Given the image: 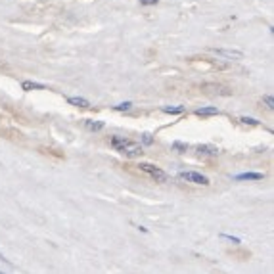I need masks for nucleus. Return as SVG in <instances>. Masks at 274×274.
I'll return each mask as SVG.
<instances>
[{"mask_svg":"<svg viewBox=\"0 0 274 274\" xmlns=\"http://www.w3.org/2000/svg\"><path fill=\"white\" fill-rule=\"evenodd\" d=\"M111 148L115 149V151H119V154L129 156V158H138V156H142L140 144L134 140H129V138H125V136H113V138H111Z\"/></svg>","mask_w":274,"mask_h":274,"instance_id":"obj_1","label":"nucleus"},{"mask_svg":"<svg viewBox=\"0 0 274 274\" xmlns=\"http://www.w3.org/2000/svg\"><path fill=\"white\" fill-rule=\"evenodd\" d=\"M140 171H144L146 174H149L156 182H165L167 180V173L165 171H161L159 167H156V165H151V163H140Z\"/></svg>","mask_w":274,"mask_h":274,"instance_id":"obj_2","label":"nucleus"},{"mask_svg":"<svg viewBox=\"0 0 274 274\" xmlns=\"http://www.w3.org/2000/svg\"><path fill=\"white\" fill-rule=\"evenodd\" d=\"M180 178H184L186 182H194V184H201V186H209V178L203 176L201 173H194V171H188V173H180Z\"/></svg>","mask_w":274,"mask_h":274,"instance_id":"obj_3","label":"nucleus"},{"mask_svg":"<svg viewBox=\"0 0 274 274\" xmlns=\"http://www.w3.org/2000/svg\"><path fill=\"white\" fill-rule=\"evenodd\" d=\"M211 52H213V54H217V56H221V58H226V59H241V58H243V52H240V50L213 48Z\"/></svg>","mask_w":274,"mask_h":274,"instance_id":"obj_4","label":"nucleus"},{"mask_svg":"<svg viewBox=\"0 0 274 274\" xmlns=\"http://www.w3.org/2000/svg\"><path fill=\"white\" fill-rule=\"evenodd\" d=\"M67 102L71 104V106H77V108H90V102L84 98H77V96H71V98H67Z\"/></svg>","mask_w":274,"mask_h":274,"instance_id":"obj_5","label":"nucleus"},{"mask_svg":"<svg viewBox=\"0 0 274 274\" xmlns=\"http://www.w3.org/2000/svg\"><path fill=\"white\" fill-rule=\"evenodd\" d=\"M263 174L261 173H243V174H236V180H261Z\"/></svg>","mask_w":274,"mask_h":274,"instance_id":"obj_6","label":"nucleus"},{"mask_svg":"<svg viewBox=\"0 0 274 274\" xmlns=\"http://www.w3.org/2000/svg\"><path fill=\"white\" fill-rule=\"evenodd\" d=\"M198 151L199 154H207V156H217V154H219V149H217L215 146H207V144L198 146Z\"/></svg>","mask_w":274,"mask_h":274,"instance_id":"obj_7","label":"nucleus"},{"mask_svg":"<svg viewBox=\"0 0 274 274\" xmlns=\"http://www.w3.org/2000/svg\"><path fill=\"white\" fill-rule=\"evenodd\" d=\"M196 115H219V109L217 108H199L196 109Z\"/></svg>","mask_w":274,"mask_h":274,"instance_id":"obj_8","label":"nucleus"},{"mask_svg":"<svg viewBox=\"0 0 274 274\" xmlns=\"http://www.w3.org/2000/svg\"><path fill=\"white\" fill-rule=\"evenodd\" d=\"M86 129H90V131H102L104 129V123L102 121H86Z\"/></svg>","mask_w":274,"mask_h":274,"instance_id":"obj_9","label":"nucleus"},{"mask_svg":"<svg viewBox=\"0 0 274 274\" xmlns=\"http://www.w3.org/2000/svg\"><path fill=\"white\" fill-rule=\"evenodd\" d=\"M21 86H23V90H31V88H44L42 84H39V83H31V81H25V83L21 84Z\"/></svg>","mask_w":274,"mask_h":274,"instance_id":"obj_10","label":"nucleus"},{"mask_svg":"<svg viewBox=\"0 0 274 274\" xmlns=\"http://www.w3.org/2000/svg\"><path fill=\"white\" fill-rule=\"evenodd\" d=\"M240 121H241L243 125H251V127H257V125H259L257 119H251V117H241Z\"/></svg>","mask_w":274,"mask_h":274,"instance_id":"obj_11","label":"nucleus"},{"mask_svg":"<svg viewBox=\"0 0 274 274\" xmlns=\"http://www.w3.org/2000/svg\"><path fill=\"white\" fill-rule=\"evenodd\" d=\"M133 108V104L131 102H125V104H119V106H115V111H127V109Z\"/></svg>","mask_w":274,"mask_h":274,"instance_id":"obj_12","label":"nucleus"},{"mask_svg":"<svg viewBox=\"0 0 274 274\" xmlns=\"http://www.w3.org/2000/svg\"><path fill=\"white\" fill-rule=\"evenodd\" d=\"M163 111H165V113H182L184 108L182 106H178V108H163Z\"/></svg>","mask_w":274,"mask_h":274,"instance_id":"obj_13","label":"nucleus"},{"mask_svg":"<svg viewBox=\"0 0 274 274\" xmlns=\"http://www.w3.org/2000/svg\"><path fill=\"white\" fill-rule=\"evenodd\" d=\"M265 104H266V108L268 109H274V100H272V96H265Z\"/></svg>","mask_w":274,"mask_h":274,"instance_id":"obj_14","label":"nucleus"},{"mask_svg":"<svg viewBox=\"0 0 274 274\" xmlns=\"http://www.w3.org/2000/svg\"><path fill=\"white\" fill-rule=\"evenodd\" d=\"M142 140H144V144H151L154 142V138H151V134H142Z\"/></svg>","mask_w":274,"mask_h":274,"instance_id":"obj_15","label":"nucleus"},{"mask_svg":"<svg viewBox=\"0 0 274 274\" xmlns=\"http://www.w3.org/2000/svg\"><path fill=\"white\" fill-rule=\"evenodd\" d=\"M140 4H144V6H154V4H158V0H140Z\"/></svg>","mask_w":274,"mask_h":274,"instance_id":"obj_16","label":"nucleus"},{"mask_svg":"<svg viewBox=\"0 0 274 274\" xmlns=\"http://www.w3.org/2000/svg\"><path fill=\"white\" fill-rule=\"evenodd\" d=\"M174 148H176V149H186V146H184V144H178V142H176V144H174Z\"/></svg>","mask_w":274,"mask_h":274,"instance_id":"obj_17","label":"nucleus"}]
</instances>
